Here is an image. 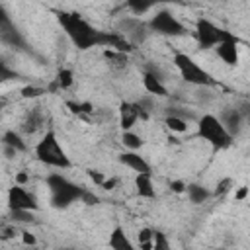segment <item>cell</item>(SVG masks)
<instances>
[{"label":"cell","instance_id":"obj_1","mask_svg":"<svg viewBox=\"0 0 250 250\" xmlns=\"http://www.w3.org/2000/svg\"><path fill=\"white\" fill-rule=\"evenodd\" d=\"M55 14H57V20H59L61 27L68 35V39L74 43V47H78L80 51H88L92 47H98L100 29H96L82 14L64 12V10H59Z\"/></svg>","mask_w":250,"mask_h":250},{"label":"cell","instance_id":"obj_2","mask_svg":"<svg viewBox=\"0 0 250 250\" xmlns=\"http://www.w3.org/2000/svg\"><path fill=\"white\" fill-rule=\"evenodd\" d=\"M33 154H35V158H37L41 164H45V166H49V168L66 170V168L72 166L68 154H66L64 148L61 146L59 137H57V133H55L53 129L45 131L43 137L35 143V146H33Z\"/></svg>","mask_w":250,"mask_h":250},{"label":"cell","instance_id":"obj_3","mask_svg":"<svg viewBox=\"0 0 250 250\" xmlns=\"http://www.w3.org/2000/svg\"><path fill=\"white\" fill-rule=\"evenodd\" d=\"M47 188L51 191V205L57 209H64L70 203L78 201L84 193L82 186H76L74 182H70L68 178H64L62 174H49L47 176Z\"/></svg>","mask_w":250,"mask_h":250},{"label":"cell","instance_id":"obj_4","mask_svg":"<svg viewBox=\"0 0 250 250\" xmlns=\"http://www.w3.org/2000/svg\"><path fill=\"white\" fill-rule=\"evenodd\" d=\"M197 135L209 143L215 150H221V148H227L230 146L232 143V137L229 135V131L223 127V123L219 121L217 115L213 113H203L199 119H197Z\"/></svg>","mask_w":250,"mask_h":250},{"label":"cell","instance_id":"obj_5","mask_svg":"<svg viewBox=\"0 0 250 250\" xmlns=\"http://www.w3.org/2000/svg\"><path fill=\"white\" fill-rule=\"evenodd\" d=\"M172 64L176 66V70L180 72V76H182L188 84H191V86L207 88V86H213V84H215L213 76H211L203 66H199V64H197L189 55H186V53H174Z\"/></svg>","mask_w":250,"mask_h":250},{"label":"cell","instance_id":"obj_6","mask_svg":"<svg viewBox=\"0 0 250 250\" xmlns=\"http://www.w3.org/2000/svg\"><path fill=\"white\" fill-rule=\"evenodd\" d=\"M146 27L148 31L166 35V37H178L186 33V25L170 10H158L154 16H150V20L146 21Z\"/></svg>","mask_w":250,"mask_h":250},{"label":"cell","instance_id":"obj_7","mask_svg":"<svg viewBox=\"0 0 250 250\" xmlns=\"http://www.w3.org/2000/svg\"><path fill=\"white\" fill-rule=\"evenodd\" d=\"M133 49L143 45L146 39H148V27H146V21H143L141 18H125L119 25V31H117Z\"/></svg>","mask_w":250,"mask_h":250},{"label":"cell","instance_id":"obj_8","mask_svg":"<svg viewBox=\"0 0 250 250\" xmlns=\"http://www.w3.org/2000/svg\"><path fill=\"white\" fill-rule=\"evenodd\" d=\"M6 203H8L10 211H29V213H35L39 209V203H37L35 195H31L23 186H18V184L8 188Z\"/></svg>","mask_w":250,"mask_h":250},{"label":"cell","instance_id":"obj_9","mask_svg":"<svg viewBox=\"0 0 250 250\" xmlns=\"http://www.w3.org/2000/svg\"><path fill=\"white\" fill-rule=\"evenodd\" d=\"M221 29L207 18H197L195 20V41L199 49H213L219 45L221 39Z\"/></svg>","mask_w":250,"mask_h":250},{"label":"cell","instance_id":"obj_10","mask_svg":"<svg viewBox=\"0 0 250 250\" xmlns=\"http://www.w3.org/2000/svg\"><path fill=\"white\" fill-rule=\"evenodd\" d=\"M117 111H119V127L123 131H133V127H135V123L139 119H146L148 117V113L143 111L137 105V102H121Z\"/></svg>","mask_w":250,"mask_h":250},{"label":"cell","instance_id":"obj_11","mask_svg":"<svg viewBox=\"0 0 250 250\" xmlns=\"http://www.w3.org/2000/svg\"><path fill=\"white\" fill-rule=\"evenodd\" d=\"M143 88L154 98H168V88L156 70H143Z\"/></svg>","mask_w":250,"mask_h":250},{"label":"cell","instance_id":"obj_12","mask_svg":"<svg viewBox=\"0 0 250 250\" xmlns=\"http://www.w3.org/2000/svg\"><path fill=\"white\" fill-rule=\"evenodd\" d=\"M119 162L127 168H131L133 172L137 174H150V164L139 154V152H133V150H125L119 154Z\"/></svg>","mask_w":250,"mask_h":250},{"label":"cell","instance_id":"obj_13","mask_svg":"<svg viewBox=\"0 0 250 250\" xmlns=\"http://www.w3.org/2000/svg\"><path fill=\"white\" fill-rule=\"evenodd\" d=\"M43 125H45V113H43V109L41 107H31L25 113L23 121H21V131L27 133V135H33L39 129H43Z\"/></svg>","mask_w":250,"mask_h":250},{"label":"cell","instance_id":"obj_14","mask_svg":"<svg viewBox=\"0 0 250 250\" xmlns=\"http://www.w3.org/2000/svg\"><path fill=\"white\" fill-rule=\"evenodd\" d=\"M219 121L223 123V127L229 131L230 137L238 135L240 129H242V123H244V115L238 111V107H230L229 111H223V115L219 117Z\"/></svg>","mask_w":250,"mask_h":250},{"label":"cell","instance_id":"obj_15","mask_svg":"<svg viewBox=\"0 0 250 250\" xmlns=\"http://www.w3.org/2000/svg\"><path fill=\"white\" fill-rule=\"evenodd\" d=\"M238 43H240V41H225V43H219V45L215 47L217 57H219L225 64L236 66V64H238V59H240V55H238Z\"/></svg>","mask_w":250,"mask_h":250},{"label":"cell","instance_id":"obj_16","mask_svg":"<svg viewBox=\"0 0 250 250\" xmlns=\"http://www.w3.org/2000/svg\"><path fill=\"white\" fill-rule=\"evenodd\" d=\"M107 244L111 250H137V246L133 244V240L129 238V234L125 232L123 227H113V230L109 232V238H107Z\"/></svg>","mask_w":250,"mask_h":250},{"label":"cell","instance_id":"obj_17","mask_svg":"<svg viewBox=\"0 0 250 250\" xmlns=\"http://www.w3.org/2000/svg\"><path fill=\"white\" fill-rule=\"evenodd\" d=\"M135 191L139 197L152 199L156 195V189L152 184V174H137L135 176Z\"/></svg>","mask_w":250,"mask_h":250},{"label":"cell","instance_id":"obj_18","mask_svg":"<svg viewBox=\"0 0 250 250\" xmlns=\"http://www.w3.org/2000/svg\"><path fill=\"white\" fill-rule=\"evenodd\" d=\"M0 141H2V145H4V146L14 148L18 154L27 150V143H25V141H23V137H21L18 131H14V129L4 131V135H2V139H0Z\"/></svg>","mask_w":250,"mask_h":250},{"label":"cell","instance_id":"obj_19","mask_svg":"<svg viewBox=\"0 0 250 250\" xmlns=\"http://www.w3.org/2000/svg\"><path fill=\"white\" fill-rule=\"evenodd\" d=\"M72 84H74V72L70 68L62 66V68L57 70L55 80H53L49 90H68V88H72Z\"/></svg>","mask_w":250,"mask_h":250},{"label":"cell","instance_id":"obj_20","mask_svg":"<svg viewBox=\"0 0 250 250\" xmlns=\"http://www.w3.org/2000/svg\"><path fill=\"white\" fill-rule=\"evenodd\" d=\"M184 193H188V199L191 203H195V205L205 203L211 197V191L207 188H203L201 184H186V191Z\"/></svg>","mask_w":250,"mask_h":250},{"label":"cell","instance_id":"obj_21","mask_svg":"<svg viewBox=\"0 0 250 250\" xmlns=\"http://www.w3.org/2000/svg\"><path fill=\"white\" fill-rule=\"evenodd\" d=\"M104 59L107 61L109 68H113V70H123L129 64V55L117 53V51H111V49H105L104 51Z\"/></svg>","mask_w":250,"mask_h":250},{"label":"cell","instance_id":"obj_22","mask_svg":"<svg viewBox=\"0 0 250 250\" xmlns=\"http://www.w3.org/2000/svg\"><path fill=\"white\" fill-rule=\"evenodd\" d=\"M0 41L6 43V45H10V47H23V37H21V33L16 29L14 23L0 29Z\"/></svg>","mask_w":250,"mask_h":250},{"label":"cell","instance_id":"obj_23","mask_svg":"<svg viewBox=\"0 0 250 250\" xmlns=\"http://www.w3.org/2000/svg\"><path fill=\"white\" fill-rule=\"evenodd\" d=\"M121 143H123V146H125L127 150H133V152H137V150L145 145L143 137L137 135L135 131H123V135H121Z\"/></svg>","mask_w":250,"mask_h":250},{"label":"cell","instance_id":"obj_24","mask_svg":"<svg viewBox=\"0 0 250 250\" xmlns=\"http://www.w3.org/2000/svg\"><path fill=\"white\" fill-rule=\"evenodd\" d=\"M164 125L172 131V133H186L188 131V121L182 117V115H172V113H168L166 117H164Z\"/></svg>","mask_w":250,"mask_h":250},{"label":"cell","instance_id":"obj_25","mask_svg":"<svg viewBox=\"0 0 250 250\" xmlns=\"http://www.w3.org/2000/svg\"><path fill=\"white\" fill-rule=\"evenodd\" d=\"M66 107H68L74 115H78V117H88V115L94 111V105H92L90 102H76V100H68V102H66Z\"/></svg>","mask_w":250,"mask_h":250},{"label":"cell","instance_id":"obj_26","mask_svg":"<svg viewBox=\"0 0 250 250\" xmlns=\"http://www.w3.org/2000/svg\"><path fill=\"white\" fill-rule=\"evenodd\" d=\"M137 250H152V229L143 227L137 232Z\"/></svg>","mask_w":250,"mask_h":250},{"label":"cell","instance_id":"obj_27","mask_svg":"<svg viewBox=\"0 0 250 250\" xmlns=\"http://www.w3.org/2000/svg\"><path fill=\"white\" fill-rule=\"evenodd\" d=\"M43 94H47V88H41V86H35V84H27V86H23L20 90V96L23 100H35V98H39Z\"/></svg>","mask_w":250,"mask_h":250},{"label":"cell","instance_id":"obj_28","mask_svg":"<svg viewBox=\"0 0 250 250\" xmlns=\"http://www.w3.org/2000/svg\"><path fill=\"white\" fill-rule=\"evenodd\" d=\"M152 250H170L168 236L162 230H152Z\"/></svg>","mask_w":250,"mask_h":250},{"label":"cell","instance_id":"obj_29","mask_svg":"<svg viewBox=\"0 0 250 250\" xmlns=\"http://www.w3.org/2000/svg\"><path fill=\"white\" fill-rule=\"evenodd\" d=\"M232 188H234L232 178H223V180H219V182H217V188H215V191H213L211 195H217V197L227 195L229 191H232Z\"/></svg>","mask_w":250,"mask_h":250},{"label":"cell","instance_id":"obj_30","mask_svg":"<svg viewBox=\"0 0 250 250\" xmlns=\"http://www.w3.org/2000/svg\"><path fill=\"white\" fill-rule=\"evenodd\" d=\"M125 6L133 12V18H137V16H141V14H145V12L154 8V4H143V2H127Z\"/></svg>","mask_w":250,"mask_h":250},{"label":"cell","instance_id":"obj_31","mask_svg":"<svg viewBox=\"0 0 250 250\" xmlns=\"http://www.w3.org/2000/svg\"><path fill=\"white\" fill-rule=\"evenodd\" d=\"M14 78H18L16 70H12V68L0 59V84H4V82H8V80H14Z\"/></svg>","mask_w":250,"mask_h":250},{"label":"cell","instance_id":"obj_32","mask_svg":"<svg viewBox=\"0 0 250 250\" xmlns=\"http://www.w3.org/2000/svg\"><path fill=\"white\" fill-rule=\"evenodd\" d=\"M10 217L14 223H31L33 221V213H29V211H10Z\"/></svg>","mask_w":250,"mask_h":250},{"label":"cell","instance_id":"obj_33","mask_svg":"<svg viewBox=\"0 0 250 250\" xmlns=\"http://www.w3.org/2000/svg\"><path fill=\"white\" fill-rule=\"evenodd\" d=\"M18 234V229L14 225H0V238L2 240H8V238H14Z\"/></svg>","mask_w":250,"mask_h":250},{"label":"cell","instance_id":"obj_34","mask_svg":"<svg viewBox=\"0 0 250 250\" xmlns=\"http://www.w3.org/2000/svg\"><path fill=\"white\" fill-rule=\"evenodd\" d=\"M20 236H21V242H23V246H35L37 244V238H35V234L33 232H29V230H21L20 232Z\"/></svg>","mask_w":250,"mask_h":250},{"label":"cell","instance_id":"obj_35","mask_svg":"<svg viewBox=\"0 0 250 250\" xmlns=\"http://www.w3.org/2000/svg\"><path fill=\"white\" fill-rule=\"evenodd\" d=\"M12 23H14V21H12V18H10L6 6L0 4V29H2V27H8V25H12Z\"/></svg>","mask_w":250,"mask_h":250},{"label":"cell","instance_id":"obj_36","mask_svg":"<svg viewBox=\"0 0 250 250\" xmlns=\"http://www.w3.org/2000/svg\"><path fill=\"white\" fill-rule=\"evenodd\" d=\"M88 178H90L96 186H100V188H102V184L105 182V176H104L100 170H88Z\"/></svg>","mask_w":250,"mask_h":250},{"label":"cell","instance_id":"obj_37","mask_svg":"<svg viewBox=\"0 0 250 250\" xmlns=\"http://www.w3.org/2000/svg\"><path fill=\"white\" fill-rule=\"evenodd\" d=\"M80 201H84L86 205H96V203H100V197H98V195H94L92 191H88V189H84V193H82V197H80Z\"/></svg>","mask_w":250,"mask_h":250},{"label":"cell","instance_id":"obj_38","mask_svg":"<svg viewBox=\"0 0 250 250\" xmlns=\"http://www.w3.org/2000/svg\"><path fill=\"white\" fill-rule=\"evenodd\" d=\"M170 189H172L174 193H184V191H186V182H182V180H172V182H170Z\"/></svg>","mask_w":250,"mask_h":250},{"label":"cell","instance_id":"obj_39","mask_svg":"<svg viewBox=\"0 0 250 250\" xmlns=\"http://www.w3.org/2000/svg\"><path fill=\"white\" fill-rule=\"evenodd\" d=\"M246 197H248V188L246 186H240V188L234 189V199L236 201H244Z\"/></svg>","mask_w":250,"mask_h":250},{"label":"cell","instance_id":"obj_40","mask_svg":"<svg viewBox=\"0 0 250 250\" xmlns=\"http://www.w3.org/2000/svg\"><path fill=\"white\" fill-rule=\"evenodd\" d=\"M117 184H119V178H105V182L102 184V188L109 191V189H113V188H115Z\"/></svg>","mask_w":250,"mask_h":250},{"label":"cell","instance_id":"obj_41","mask_svg":"<svg viewBox=\"0 0 250 250\" xmlns=\"http://www.w3.org/2000/svg\"><path fill=\"white\" fill-rule=\"evenodd\" d=\"M27 180H29V176H27L25 172H20V174L16 176V184H18V186H23Z\"/></svg>","mask_w":250,"mask_h":250},{"label":"cell","instance_id":"obj_42","mask_svg":"<svg viewBox=\"0 0 250 250\" xmlns=\"http://www.w3.org/2000/svg\"><path fill=\"white\" fill-rule=\"evenodd\" d=\"M4 152H6V156H8V158H14V156L18 154V152H16L14 148H10V146H4Z\"/></svg>","mask_w":250,"mask_h":250},{"label":"cell","instance_id":"obj_43","mask_svg":"<svg viewBox=\"0 0 250 250\" xmlns=\"http://www.w3.org/2000/svg\"><path fill=\"white\" fill-rule=\"evenodd\" d=\"M2 107H4V100H0V117H2Z\"/></svg>","mask_w":250,"mask_h":250},{"label":"cell","instance_id":"obj_44","mask_svg":"<svg viewBox=\"0 0 250 250\" xmlns=\"http://www.w3.org/2000/svg\"><path fill=\"white\" fill-rule=\"evenodd\" d=\"M66 250H72V248H66Z\"/></svg>","mask_w":250,"mask_h":250},{"label":"cell","instance_id":"obj_45","mask_svg":"<svg viewBox=\"0 0 250 250\" xmlns=\"http://www.w3.org/2000/svg\"><path fill=\"white\" fill-rule=\"evenodd\" d=\"M0 250H2V248H0Z\"/></svg>","mask_w":250,"mask_h":250}]
</instances>
